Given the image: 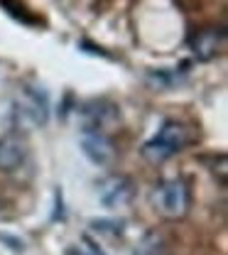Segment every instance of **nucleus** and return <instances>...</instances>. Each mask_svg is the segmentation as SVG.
<instances>
[{"label":"nucleus","instance_id":"nucleus-1","mask_svg":"<svg viewBox=\"0 0 228 255\" xmlns=\"http://www.w3.org/2000/svg\"><path fill=\"white\" fill-rule=\"evenodd\" d=\"M192 140H194V135H192L189 126H184L182 121H164L160 132L142 145V157L150 164H162L172 155L182 152Z\"/></svg>","mask_w":228,"mask_h":255},{"label":"nucleus","instance_id":"nucleus-2","mask_svg":"<svg viewBox=\"0 0 228 255\" xmlns=\"http://www.w3.org/2000/svg\"><path fill=\"white\" fill-rule=\"evenodd\" d=\"M152 204L160 211V216L169 221H179L189 214L192 206V189L187 184V179L182 177H172L157 184V189L152 191Z\"/></svg>","mask_w":228,"mask_h":255},{"label":"nucleus","instance_id":"nucleus-3","mask_svg":"<svg viewBox=\"0 0 228 255\" xmlns=\"http://www.w3.org/2000/svg\"><path fill=\"white\" fill-rule=\"evenodd\" d=\"M15 118L20 126L42 128L49 118V98L42 86H22L15 98Z\"/></svg>","mask_w":228,"mask_h":255},{"label":"nucleus","instance_id":"nucleus-4","mask_svg":"<svg viewBox=\"0 0 228 255\" xmlns=\"http://www.w3.org/2000/svg\"><path fill=\"white\" fill-rule=\"evenodd\" d=\"M81 152L91 159L94 164L108 167L115 162V145L106 132H96V130H84L81 135Z\"/></svg>","mask_w":228,"mask_h":255},{"label":"nucleus","instance_id":"nucleus-5","mask_svg":"<svg viewBox=\"0 0 228 255\" xmlns=\"http://www.w3.org/2000/svg\"><path fill=\"white\" fill-rule=\"evenodd\" d=\"M226 49V32L224 27H201L192 37V52L199 62H211L221 57Z\"/></svg>","mask_w":228,"mask_h":255},{"label":"nucleus","instance_id":"nucleus-6","mask_svg":"<svg viewBox=\"0 0 228 255\" xmlns=\"http://www.w3.org/2000/svg\"><path fill=\"white\" fill-rule=\"evenodd\" d=\"M27 142L22 135L17 132H7L0 137V172L10 174L17 172L25 162H27Z\"/></svg>","mask_w":228,"mask_h":255},{"label":"nucleus","instance_id":"nucleus-7","mask_svg":"<svg viewBox=\"0 0 228 255\" xmlns=\"http://www.w3.org/2000/svg\"><path fill=\"white\" fill-rule=\"evenodd\" d=\"M120 123V111L108 103V101H98L86 106L84 111V130H96V132H106L113 126Z\"/></svg>","mask_w":228,"mask_h":255},{"label":"nucleus","instance_id":"nucleus-8","mask_svg":"<svg viewBox=\"0 0 228 255\" xmlns=\"http://www.w3.org/2000/svg\"><path fill=\"white\" fill-rule=\"evenodd\" d=\"M130 196V179L128 177H106L98 184V199L103 206H120Z\"/></svg>","mask_w":228,"mask_h":255},{"label":"nucleus","instance_id":"nucleus-9","mask_svg":"<svg viewBox=\"0 0 228 255\" xmlns=\"http://www.w3.org/2000/svg\"><path fill=\"white\" fill-rule=\"evenodd\" d=\"M135 255H169V251H167V246H164L160 233H147V236L137 243Z\"/></svg>","mask_w":228,"mask_h":255}]
</instances>
